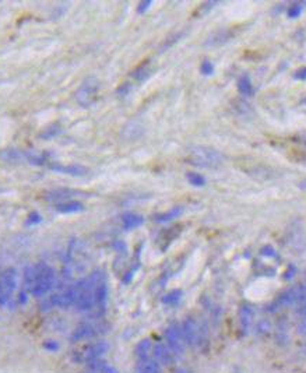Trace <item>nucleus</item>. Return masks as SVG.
Wrapping results in <instances>:
<instances>
[{"mask_svg":"<svg viewBox=\"0 0 306 373\" xmlns=\"http://www.w3.org/2000/svg\"><path fill=\"white\" fill-rule=\"evenodd\" d=\"M55 285V271L46 263H38L26 267L24 270V289L35 298L45 296Z\"/></svg>","mask_w":306,"mask_h":373,"instance_id":"nucleus-1","label":"nucleus"},{"mask_svg":"<svg viewBox=\"0 0 306 373\" xmlns=\"http://www.w3.org/2000/svg\"><path fill=\"white\" fill-rule=\"evenodd\" d=\"M104 273L101 270H95L90 276L81 278L72 285L74 295V306L77 311L87 312L95 308V287Z\"/></svg>","mask_w":306,"mask_h":373,"instance_id":"nucleus-2","label":"nucleus"},{"mask_svg":"<svg viewBox=\"0 0 306 373\" xmlns=\"http://www.w3.org/2000/svg\"><path fill=\"white\" fill-rule=\"evenodd\" d=\"M188 162L195 167H198V168L214 169L218 168L224 162V157L214 148L204 147V145H196V147L189 148Z\"/></svg>","mask_w":306,"mask_h":373,"instance_id":"nucleus-3","label":"nucleus"},{"mask_svg":"<svg viewBox=\"0 0 306 373\" xmlns=\"http://www.w3.org/2000/svg\"><path fill=\"white\" fill-rule=\"evenodd\" d=\"M99 94V83L95 77H88L83 81L77 92H76V101L79 102V105L83 108H90L92 107L97 99H98Z\"/></svg>","mask_w":306,"mask_h":373,"instance_id":"nucleus-4","label":"nucleus"},{"mask_svg":"<svg viewBox=\"0 0 306 373\" xmlns=\"http://www.w3.org/2000/svg\"><path fill=\"white\" fill-rule=\"evenodd\" d=\"M180 330H182L183 340H185V343L188 345L196 346L203 341L204 329H203V326L195 317H186V319L183 320V323L180 326Z\"/></svg>","mask_w":306,"mask_h":373,"instance_id":"nucleus-5","label":"nucleus"},{"mask_svg":"<svg viewBox=\"0 0 306 373\" xmlns=\"http://www.w3.org/2000/svg\"><path fill=\"white\" fill-rule=\"evenodd\" d=\"M165 340H167V344H168V348L171 349V352L173 355L179 356L185 352V340H183V336H182V330H180V326L178 324H172L169 326L167 331H165Z\"/></svg>","mask_w":306,"mask_h":373,"instance_id":"nucleus-6","label":"nucleus"},{"mask_svg":"<svg viewBox=\"0 0 306 373\" xmlns=\"http://www.w3.org/2000/svg\"><path fill=\"white\" fill-rule=\"evenodd\" d=\"M48 168L54 172H57V173H63V175H69V176H84L88 173V169L83 165H79V164H70V165H63V164H59V162H54V164H49Z\"/></svg>","mask_w":306,"mask_h":373,"instance_id":"nucleus-7","label":"nucleus"},{"mask_svg":"<svg viewBox=\"0 0 306 373\" xmlns=\"http://www.w3.org/2000/svg\"><path fill=\"white\" fill-rule=\"evenodd\" d=\"M0 285L10 296L14 293L18 285V274L16 268H7L0 274Z\"/></svg>","mask_w":306,"mask_h":373,"instance_id":"nucleus-8","label":"nucleus"},{"mask_svg":"<svg viewBox=\"0 0 306 373\" xmlns=\"http://www.w3.org/2000/svg\"><path fill=\"white\" fill-rule=\"evenodd\" d=\"M97 334H98L97 326H94V324H91V323H81V324H79V326L74 329L72 336H70V340H72L73 343H76V341H81V340H87V338L95 337Z\"/></svg>","mask_w":306,"mask_h":373,"instance_id":"nucleus-9","label":"nucleus"},{"mask_svg":"<svg viewBox=\"0 0 306 373\" xmlns=\"http://www.w3.org/2000/svg\"><path fill=\"white\" fill-rule=\"evenodd\" d=\"M51 303L56 308H60V309H66V308L74 305V295H73L72 287L66 288L60 292L54 293L52 298H51Z\"/></svg>","mask_w":306,"mask_h":373,"instance_id":"nucleus-10","label":"nucleus"},{"mask_svg":"<svg viewBox=\"0 0 306 373\" xmlns=\"http://www.w3.org/2000/svg\"><path fill=\"white\" fill-rule=\"evenodd\" d=\"M292 306L301 316L306 315V285L292 288Z\"/></svg>","mask_w":306,"mask_h":373,"instance_id":"nucleus-11","label":"nucleus"},{"mask_svg":"<svg viewBox=\"0 0 306 373\" xmlns=\"http://www.w3.org/2000/svg\"><path fill=\"white\" fill-rule=\"evenodd\" d=\"M108 351H109L108 343H105V341H97V343H94V344L88 346V348H85L84 359H85L87 362L94 361V359H101L102 356L108 352Z\"/></svg>","mask_w":306,"mask_h":373,"instance_id":"nucleus-12","label":"nucleus"},{"mask_svg":"<svg viewBox=\"0 0 306 373\" xmlns=\"http://www.w3.org/2000/svg\"><path fill=\"white\" fill-rule=\"evenodd\" d=\"M153 354L154 359L160 365L172 364V359L175 356L171 352V349L168 348V345H165V344H155L153 346Z\"/></svg>","mask_w":306,"mask_h":373,"instance_id":"nucleus-13","label":"nucleus"},{"mask_svg":"<svg viewBox=\"0 0 306 373\" xmlns=\"http://www.w3.org/2000/svg\"><path fill=\"white\" fill-rule=\"evenodd\" d=\"M153 73V63L150 62V60H147V62H144L143 64H140V66L132 73V77H133L136 81H139V83H144L147 79H150V76H151Z\"/></svg>","mask_w":306,"mask_h":373,"instance_id":"nucleus-14","label":"nucleus"},{"mask_svg":"<svg viewBox=\"0 0 306 373\" xmlns=\"http://www.w3.org/2000/svg\"><path fill=\"white\" fill-rule=\"evenodd\" d=\"M253 317H254V312H253L252 308L248 306V305H243L241 311H239V321H241V329H242L245 334L248 333V330L250 329Z\"/></svg>","mask_w":306,"mask_h":373,"instance_id":"nucleus-15","label":"nucleus"},{"mask_svg":"<svg viewBox=\"0 0 306 373\" xmlns=\"http://www.w3.org/2000/svg\"><path fill=\"white\" fill-rule=\"evenodd\" d=\"M136 373H162L161 366L155 359H143L136 365Z\"/></svg>","mask_w":306,"mask_h":373,"instance_id":"nucleus-16","label":"nucleus"},{"mask_svg":"<svg viewBox=\"0 0 306 373\" xmlns=\"http://www.w3.org/2000/svg\"><path fill=\"white\" fill-rule=\"evenodd\" d=\"M143 222H144V218H143L140 214L127 213L122 215V225H123V228L127 230V231H129V230H136V228H139L140 225H143Z\"/></svg>","mask_w":306,"mask_h":373,"instance_id":"nucleus-17","label":"nucleus"},{"mask_svg":"<svg viewBox=\"0 0 306 373\" xmlns=\"http://www.w3.org/2000/svg\"><path fill=\"white\" fill-rule=\"evenodd\" d=\"M79 195V192L73 190V189H55L52 192H49L46 195V199L48 200H54V201H62V200H67V199H72L74 196Z\"/></svg>","mask_w":306,"mask_h":373,"instance_id":"nucleus-18","label":"nucleus"},{"mask_svg":"<svg viewBox=\"0 0 306 373\" xmlns=\"http://www.w3.org/2000/svg\"><path fill=\"white\" fill-rule=\"evenodd\" d=\"M56 210L60 214H76L80 213L84 210V205L80 201H76V200H72V201H62V203H57L56 204Z\"/></svg>","mask_w":306,"mask_h":373,"instance_id":"nucleus-19","label":"nucleus"},{"mask_svg":"<svg viewBox=\"0 0 306 373\" xmlns=\"http://www.w3.org/2000/svg\"><path fill=\"white\" fill-rule=\"evenodd\" d=\"M0 158L6 162L14 164V162H23L26 161V151H20L17 148H7L0 152Z\"/></svg>","mask_w":306,"mask_h":373,"instance_id":"nucleus-20","label":"nucleus"},{"mask_svg":"<svg viewBox=\"0 0 306 373\" xmlns=\"http://www.w3.org/2000/svg\"><path fill=\"white\" fill-rule=\"evenodd\" d=\"M151 351H153V344H151V341H150L148 338H144V340H141V341L136 345L135 354L139 361H143V359H148Z\"/></svg>","mask_w":306,"mask_h":373,"instance_id":"nucleus-21","label":"nucleus"},{"mask_svg":"<svg viewBox=\"0 0 306 373\" xmlns=\"http://www.w3.org/2000/svg\"><path fill=\"white\" fill-rule=\"evenodd\" d=\"M48 154L46 152H38L31 150V151H26V161L31 165H45L48 162Z\"/></svg>","mask_w":306,"mask_h":373,"instance_id":"nucleus-22","label":"nucleus"},{"mask_svg":"<svg viewBox=\"0 0 306 373\" xmlns=\"http://www.w3.org/2000/svg\"><path fill=\"white\" fill-rule=\"evenodd\" d=\"M60 132H62V126L59 123H52L49 124V126H46L45 129L39 133L38 137H39L41 140H52L54 137L59 136Z\"/></svg>","mask_w":306,"mask_h":373,"instance_id":"nucleus-23","label":"nucleus"},{"mask_svg":"<svg viewBox=\"0 0 306 373\" xmlns=\"http://www.w3.org/2000/svg\"><path fill=\"white\" fill-rule=\"evenodd\" d=\"M182 213H183V208H182V207H173V208H171V210L167 211V213L157 214L154 220L157 222H169L172 221V220H175V218H178Z\"/></svg>","mask_w":306,"mask_h":373,"instance_id":"nucleus-24","label":"nucleus"},{"mask_svg":"<svg viewBox=\"0 0 306 373\" xmlns=\"http://www.w3.org/2000/svg\"><path fill=\"white\" fill-rule=\"evenodd\" d=\"M238 89L239 92L243 94V95H252L253 92V86L250 79L248 76H242L239 79V83H238Z\"/></svg>","mask_w":306,"mask_h":373,"instance_id":"nucleus-25","label":"nucleus"},{"mask_svg":"<svg viewBox=\"0 0 306 373\" xmlns=\"http://www.w3.org/2000/svg\"><path fill=\"white\" fill-rule=\"evenodd\" d=\"M182 295H183V292H182L180 289H173V291L165 293V295L162 296V303L171 305V306L172 305H176V303L182 299Z\"/></svg>","mask_w":306,"mask_h":373,"instance_id":"nucleus-26","label":"nucleus"},{"mask_svg":"<svg viewBox=\"0 0 306 373\" xmlns=\"http://www.w3.org/2000/svg\"><path fill=\"white\" fill-rule=\"evenodd\" d=\"M186 179L189 180V183L192 186L196 187H203L206 185V179L203 175H200L197 172H188L186 175Z\"/></svg>","mask_w":306,"mask_h":373,"instance_id":"nucleus-27","label":"nucleus"},{"mask_svg":"<svg viewBox=\"0 0 306 373\" xmlns=\"http://www.w3.org/2000/svg\"><path fill=\"white\" fill-rule=\"evenodd\" d=\"M42 222V215L36 211H32L27 217V221H26V227H32V225H38Z\"/></svg>","mask_w":306,"mask_h":373,"instance_id":"nucleus-28","label":"nucleus"},{"mask_svg":"<svg viewBox=\"0 0 306 373\" xmlns=\"http://www.w3.org/2000/svg\"><path fill=\"white\" fill-rule=\"evenodd\" d=\"M200 71L204 76H210V74L214 73V64L210 62V60H203V63L200 64Z\"/></svg>","mask_w":306,"mask_h":373,"instance_id":"nucleus-29","label":"nucleus"},{"mask_svg":"<svg viewBox=\"0 0 306 373\" xmlns=\"http://www.w3.org/2000/svg\"><path fill=\"white\" fill-rule=\"evenodd\" d=\"M130 91H132V84H130V83H123V84L116 89V94L119 97H126L127 94H130Z\"/></svg>","mask_w":306,"mask_h":373,"instance_id":"nucleus-30","label":"nucleus"},{"mask_svg":"<svg viewBox=\"0 0 306 373\" xmlns=\"http://www.w3.org/2000/svg\"><path fill=\"white\" fill-rule=\"evenodd\" d=\"M301 11H302V7H301V4H299V3H294L292 6H289L288 17L297 18L298 16L301 14Z\"/></svg>","mask_w":306,"mask_h":373,"instance_id":"nucleus-31","label":"nucleus"},{"mask_svg":"<svg viewBox=\"0 0 306 373\" xmlns=\"http://www.w3.org/2000/svg\"><path fill=\"white\" fill-rule=\"evenodd\" d=\"M153 6V0H144V1H140L139 6H137V13L139 14H143L147 10L150 9Z\"/></svg>","mask_w":306,"mask_h":373,"instance_id":"nucleus-32","label":"nucleus"},{"mask_svg":"<svg viewBox=\"0 0 306 373\" xmlns=\"http://www.w3.org/2000/svg\"><path fill=\"white\" fill-rule=\"evenodd\" d=\"M10 295H7V292L1 288V285H0V308H3V306H6L10 301Z\"/></svg>","mask_w":306,"mask_h":373,"instance_id":"nucleus-33","label":"nucleus"},{"mask_svg":"<svg viewBox=\"0 0 306 373\" xmlns=\"http://www.w3.org/2000/svg\"><path fill=\"white\" fill-rule=\"evenodd\" d=\"M294 77H295L297 80H306V67H302V69L297 70Z\"/></svg>","mask_w":306,"mask_h":373,"instance_id":"nucleus-34","label":"nucleus"},{"mask_svg":"<svg viewBox=\"0 0 306 373\" xmlns=\"http://www.w3.org/2000/svg\"><path fill=\"white\" fill-rule=\"evenodd\" d=\"M46 349H49V351H56L59 345H57V343H55V341H46L45 344H44Z\"/></svg>","mask_w":306,"mask_h":373,"instance_id":"nucleus-35","label":"nucleus"},{"mask_svg":"<svg viewBox=\"0 0 306 373\" xmlns=\"http://www.w3.org/2000/svg\"><path fill=\"white\" fill-rule=\"evenodd\" d=\"M299 331L302 334H306V315L302 316V320H301V324H299Z\"/></svg>","mask_w":306,"mask_h":373,"instance_id":"nucleus-36","label":"nucleus"},{"mask_svg":"<svg viewBox=\"0 0 306 373\" xmlns=\"http://www.w3.org/2000/svg\"><path fill=\"white\" fill-rule=\"evenodd\" d=\"M263 255H266V256H276V252L273 250V248L267 246V248L263 249Z\"/></svg>","mask_w":306,"mask_h":373,"instance_id":"nucleus-37","label":"nucleus"},{"mask_svg":"<svg viewBox=\"0 0 306 373\" xmlns=\"http://www.w3.org/2000/svg\"><path fill=\"white\" fill-rule=\"evenodd\" d=\"M102 373H117V372L115 368H112L111 365H107V366H105V369L102 371Z\"/></svg>","mask_w":306,"mask_h":373,"instance_id":"nucleus-38","label":"nucleus"},{"mask_svg":"<svg viewBox=\"0 0 306 373\" xmlns=\"http://www.w3.org/2000/svg\"><path fill=\"white\" fill-rule=\"evenodd\" d=\"M4 190H6V189H4V187L0 185V193H1V192H4Z\"/></svg>","mask_w":306,"mask_h":373,"instance_id":"nucleus-39","label":"nucleus"}]
</instances>
